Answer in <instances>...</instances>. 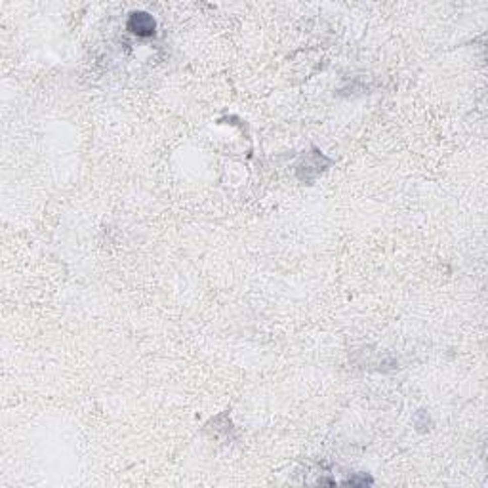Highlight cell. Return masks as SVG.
<instances>
[{
  "mask_svg": "<svg viewBox=\"0 0 488 488\" xmlns=\"http://www.w3.org/2000/svg\"><path fill=\"white\" fill-rule=\"evenodd\" d=\"M136 21H139V25H136V33L139 34H151L154 29V23L151 21V17H147L145 14H136L134 16Z\"/></svg>",
  "mask_w": 488,
  "mask_h": 488,
  "instance_id": "cell-1",
  "label": "cell"
}]
</instances>
